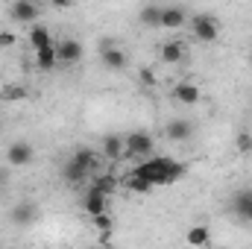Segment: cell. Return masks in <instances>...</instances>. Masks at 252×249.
Wrapping results in <instances>:
<instances>
[{"instance_id":"obj_1","label":"cell","mask_w":252,"mask_h":249,"mask_svg":"<svg viewBox=\"0 0 252 249\" xmlns=\"http://www.w3.org/2000/svg\"><path fill=\"white\" fill-rule=\"evenodd\" d=\"M135 176H141V179H147L150 185H170V182H179L182 176H185V164H179V161H173V158H167V156H150V158H144L141 164H135V170H132Z\"/></svg>"},{"instance_id":"obj_2","label":"cell","mask_w":252,"mask_h":249,"mask_svg":"<svg viewBox=\"0 0 252 249\" xmlns=\"http://www.w3.org/2000/svg\"><path fill=\"white\" fill-rule=\"evenodd\" d=\"M97 161H100V156L94 153V150H76L67 161H64V167H62V176H64V182L67 185H82L85 179H88V173L97 167Z\"/></svg>"},{"instance_id":"obj_3","label":"cell","mask_w":252,"mask_h":249,"mask_svg":"<svg viewBox=\"0 0 252 249\" xmlns=\"http://www.w3.org/2000/svg\"><path fill=\"white\" fill-rule=\"evenodd\" d=\"M124 144H126V158L144 161V158L153 156V135L144 132V129H135V132L124 135Z\"/></svg>"},{"instance_id":"obj_4","label":"cell","mask_w":252,"mask_h":249,"mask_svg":"<svg viewBox=\"0 0 252 249\" xmlns=\"http://www.w3.org/2000/svg\"><path fill=\"white\" fill-rule=\"evenodd\" d=\"M190 30H193V38L202 41V44H211V41L220 38V24H217L214 15H196L190 21Z\"/></svg>"},{"instance_id":"obj_5","label":"cell","mask_w":252,"mask_h":249,"mask_svg":"<svg viewBox=\"0 0 252 249\" xmlns=\"http://www.w3.org/2000/svg\"><path fill=\"white\" fill-rule=\"evenodd\" d=\"M38 15H41V9H38L35 3H30V0H15V3L9 6V18H12L15 24H32V27H35Z\"/></svg>"},{"instance_id":"obj_6","label":"cell","mask_w":252,"mask_h":249,"mask_svg":"<svg viewBox=\"0 0 252 249\" xmlns=\"http://www.w3.org/2000/svg\"><path fill=\"white\" fill-rule=\"evenodd\" d=\"M32 158H35V150L27 141H15L6 150V164H12V167H27V164H32Z\"/></svg>"},{"instance_id":"obj_7","label":"cell","mask_w":252,"mask_h":249,"mask_svg":"<svg viewBox=\"0 0 252 249\" xmlns=\"http://www.w3.org/2000/svg\"><path fill=\"white\" fill-rule=\"evenodd\" d=\"M82 44L76 41V38H62V41H56V56H59V62L62 64H76L82 62Z\"/></svg>"},{"instance_id":"obj_8","label":"cell","mask_w":252,"mask_h":249,"mask_svg":"<svg viewBox=\"0 0 252 249\" xmlns=\"http://www.w3.org/2000/svg\"><path fill=\"white\" fill-rule=\"evenodd\" d=\"M38 217V205L35 202H18L12 211H9V223L12 226H32Z\"/></svg>"},{"instance_id":"obj_9","label":"cell","mask_w":252,"mask_h":249,"mask_svg":"<svg viewBox=\"0 0 252 249\" xmlns=\"http://www.w3.org/2000/svg\"><path fill=\"white\" fill-rule=\"evenodd\" d=\"M106 199H109V193L103 190V187L91 185L85 190V211L91 214V217H100V214H106Z\"/></svg>"},{"instance_id":"obj_10","label":"cell","mask_w":252,"mask_h":249,"mask_svg":"<svg viewBox=\"0 0 252 249\" xmlns=\"http://www.w3.org/2000/svg\"><path fill=\"white\" fill-rule=\"evenodd\" d=\"M100 59H103V64H106L109 70H115V73H121V70L129 67V56H126L121 47H112V44L100 50Z\"/></svg>"},{"instance_id":"obj_11","label":"cell","mask_w":252,"mask_h":249,"mask_svg":"<svg viewBox=\"0 0 252 249\" xmlns=\"http://www.w3.org/2000/svg\"><path fill=\"white\" fill-rule=\"evenodd\" d=\"M103 158H109V161H121V158H126L124 135L112 132V135H106V138H103Z\"/></svg>"},{"instance_id":"obj_12","label":"cell","mask_w":252,"mask_h":249,"mask_svg":"<svg viewBox=\"0 0 252 249\" xmlns=\"http://www.w3.org/2000/svg\"><path fill=\"white\" fill-rule=\"evenodd\" d=\"M185 24H188L185 6H161V27L164 30H179Z\"/></svg>"},{"instance_id":"obj_13","label":"cell","mask_w":252,"mask_h":249,"mask_svg":"<svg viewBox=\"0 0 252 249\" xmlns=\"http://www.w3.org/2000/svg\"><path fill=\"white\" fill-rule=\"evenodd\" d=\"M27 41H30L32 53H38V50H47V47H56V41H53L50 30H47V27H41V24L30 27V35H27Z\"/></svg>"},{"instance_id":"obj_14","label":"cell","mask_w":252,"mask_h":249,"mask_svg":"<svg viewBox=\"0 0 252 249\" xmlns=\"http://www.w3.org/2000/svg\"><path fill=\"white\" fill-rule=\"evenodd\" d=\"M199 85L196 82H179V85H173V100L176 103H182V106H196L199 103Z\"/></svg>"},{"instance_id":"obj_15","label":"cell","mask_w":252,"mask_h":249,"mask_svg":"<svg viewBox=\"0 0 252 249\" xmlns=\"http://www.w3.org/2000/svg\"><path fill=\"white\" fill-rule=\"evenodd\" d=\"M164 135H167L170 141H190V135H193V124L185 121V118H173L170 124L164 126Z\"/></svg>"},{"instance_id":"obj_16","label":"cell","mask_w":252,"mask_h":249,"mask_svg":"<svg viewBox=\"0 0 252 249\" xmlns=\"http://www.w3.org/2000/svg\"><path fill=\"white\" fill-rule=\"evenodd\" d=\"M208 241H211V229L208 226H190L188 232H185V244H188L190 249H202L208 247Z\"/></svg>"},{"instance_id":"obj_17","label":"cell","mask_w":252,"mask_h":249,"mask_svg":"<svg viewBox=\"0 0 252 249\" xmlns=\"http://www.w3.org/2000/svg\"><path fill=\"white\" fill-rule=\"evenodd\" d=\"M158 56H161L164 64H179L182 56H185V44H182V41H164V44L158 47Z\"/></svg>"},{"instance_id":"obj_18","label":"cell","mask_w":252,"mask_h":249,"mask_svg":"<svg viewBox=\"0 0 252 249\" xmlns=\"http://www.w3.org/2000/svg\"><path fill=\"white\" fill-rule=\"evenodd\" d=\"M138 21H141V24H147V27H161V6H156V3L141 6Z\"/></svg>"},{"instance_id":"obj_19","label":"cell","mask_w":252,"mask_h":249,"mask_svg":"<svg viewBox=\"0 0 252 249\" xmlns=\"http://www.w3.org/2000/svg\"><path fill=\"white\" fill-rule=\"evenodd\" d=\"M232 208H235L241 217H247V214H250V208H252V187H244V190H238V193H235Z\"/></svg>"},{"instance_id":"obj_20","label":"cell","mask_w":252,"mask_h":249,"mask_svg":"<svg viewBox=\"0 0 252 249\" xmlns=\"http://www.w3.org/2000/svg\"><path fill=\"white\" fill-rule=\"evenodd\" d=\"M32 56H35V64H38V70H53V67L59 64V56H56V47L38 50V53H32Z\"/></svg>"},{"instance_id":"obj_21","label":"cell","mask_w":252,"mask_h":249,"mask_svg":"<svg viewBox=\"0 0 252 249\" xmlns=\"http://www.w3.org/2000/svg\"><path fill=\"white\" fill-rule=\"evenodd\" d=\"M124 187H129L132 193H150V190H153V185H150L147 179H141V176H135V173H129L124 179Z\"/></svg>"},{"instance_id":"obj_22","label":"cell","mask_w":252,"mask_h":249,"mask_svg":"<svg viewBox=\"0 0 252 249\" xmlns=\"http://www.w3.org/2000/svg\"><path fill=\"white\" fill-rule=\"evenodd\" d=\"M138 82L141 85H156V73H153V67H138Z\"/></svg>"},{"instance_id":"obj_23","label":"cell","mask_w":252,"mask_h":249,"mask_svg":"<svg viewBox=\"0 0 252 249\" xmlns=\"http://www.w3.org/2000/svg\"><path fill=\"white\" fill-rule=\"evenodd\" d=\"M91 220H94L97 232H103V235H109V232H112V220H109V214H100V217H91Z\"/></svg>"},{"instance_id":"obj_24","label":"cell","mask_w":252,"mask_h":249,"mask_svg":"<svg viewBox=\"0 0 252 249\" xmlns=\"http://www.w3.org/2000/svg\"><path fill=\"white\" fill-rule=\"evenodd\" d=\"M238 150H241V153H250L252 150V138L250 135H241V138H238Z\"/></svg>"},{"instance_id":"obj_25","label":"cell","mask_w":252,"mask_h":249,"mask_svg":"<svg viewBox=\"0 0 252 249\" xmlns=\"http://www.w3.org/2000/svg\"><path fill=\"white\" fill-rule=\"evenodd\" d=\"M15 44V35L12 32H0V47H12Z\"/></svg>"},{"instance_id":"obj_26","label":"cell","mask_w":252,"mask_h":249,"mask_svg":"<svg viewBox=\"0 0 252 249\" xmlns=\"http://www.w3.org/2000/svg\"><path fill=\"white\" fill-rule=\"evenodd\" d=\"M244 220H247V223H250V226H252V208H250V214H247V217H244Z\"/></svg>"},{"instance_id":"obj_27","label":"cell","mask_w":252,"mask_h":249,"mask_svg":"<svg viewBox=\"0 0 252 249\" xmlns=\"http://www.w3.org/2000/svg\"><path fill=\"white\" fill-rule=\"evenodd\" d=\"M0 190H3V173H0Z\"/></svg>"},{"instance_id":"obj_28","label":"cell","mask_w":252,"mask_h":249,"mask_svg":"<svg viewBox=\"0 0 252 249\" xmlns=\"http://www.w3.org/2000/svg\"><path fill=\"white\" fill-rule=\"evenodd\" d=\"M217 249H229V247H217Z\"/></svg>"},{"instance_id":"obj_29","label":"cell","mask_w":252,"mask_h":249,"mask_svg":"<svg viewBox=\"0 0 252 249\" xmlns=\"http://www.w3.org/2000/svg\"><path fill=\"white\" fill-rule=\"evenodd\" d=\"M250 62H252V56H250Z\"/></svg>"}]
</instances>
